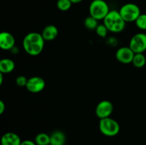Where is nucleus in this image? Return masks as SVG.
Returning <instances> with one entry per match:
<instances>
[{
  "label": "nucleus",
  "instance_id": "f257e3e1",
  "mask_svg": "<svg viewBox=\"0 0 146 145\" xmlns=\"http://www.w3.org/2000/svg\"><path fill=\"white\" fill-rule=\"evenodd\" d=\"M44 42L45 41L41 34L37 32L29 33L23 39V48L27 54L36 56L43 51Z\"/></svg>",
  "mask_w": 146,
  "mask_h": 145
},
{
  "label": "nucleus",
  "instance_id": "f03ea898",
  "mask_svg": "<svg viewBox=\"0 0 146 145\" xmlns=\"http://www.w3.org/2000/svg\"><path fill=\"white\" fill-rule=\"evenodd\" d=\"M125 23L117 10H110L104 19V24L112 33L122 32L125 28Z\"/></svg>",
  "mask_w": 146,
  "mask_h": 145
},
{
  "label": "nucleus",
  "instance_id": "7ed1b4c3",
  "mask_svg": "<svg viewBox=\"0 0 146 145\" xmlns=\"http://www.w3.org/2000/svg\"><path fill=\"white\" fill-rule=\"evenodd\" d=\"M90 16L97 20H104L110 11L109 6L104 0H93L88 8Z\"/></svg>",
  "mask_w": 146,
  "mask_h": 145
},
{
  "label": "nucleus",
  "instance_id": "20e7f679",
  "mask_svg": "<svg viewBox=\"0 0 146 145\" xmlns=\"http://www.w3.org/2000/svg\"><path fill=\"white\" fill-rule=\"evenodd\" d=\"M99 130L106 136H115L119 133L120 125L116 120L111 117L100 119Z\"/></svg>",
  "mask_w": 146,
  "mask_h": 145
},
{
  "label": "nucleus",
  "instance_id": "39448f33",
  "mask_svg": "<svg viewBox=\"0 0 146 145\" xmlns=\"http://www.w3.org/2000/svg\"><path fill=\"white\" fill-rule=\"evenodd\" d=\"M121 16L125 22H133L141 15V9L137 4L127 3L121 7L119 10Z\"/></svg>",
  "mask_w": 146,
  "mask_h": 145
},
{
  "label": "nucleus",
  "instance_id": "423d86ee",
  "mask_svg": "<svg viewBox=\"0 0 146 145\" xmlns=\"http://www.w3.org/2000/svg\"><path fill=\"white\" fill-rule=\"evenodd\" d=\"M129 47L135 53H143L146 51V34L144 33L135 34L130 41Z\"/></svg>",
  "mask_w": 146,
  "mask_h": 145
},
{
  "label": "nucleus",
  "instance_id": "0eeeda50",
  "mask_svg": "<svg viewBox=\"0 0 146 145\" xmlns=\"http://www.w3.org/2000/svg\"><path fill=\"white\" fill-rule=\"evenodd\" d=\"M114 109L113 105L109 100H102L98 102L96 107V115L101 119L109 117Z\"/></svg>",
  "mask_w": 146,
  "mask_h": 145
},
{
  "label": "nucleus",
  "instance_id": "6e6552de",
  "mask_svg": "<svg viewBox=\"0 0 146 145\" xmlns=\"http://www.w3.org/2000/svg\"><path fill=\"white\" fill-rule=\"evenodd\" d=\"M46 87V82L39 76H34L29 78L26 88L32 93H38L41 92Z\"/></svg>",
  "mask_w": 146,
  "mask_h": 145
},
{
  "label": "nucleus",
  "instance_id": "1a4fd4ad",
  "mask_svg": "<svg viewBox=\"0 0 146 145\" xmlns=\"http://www.w3.org/2000/svg\"><path fill=\"white\" fill-rule=\"evenodd\" d=\"M135 53L128 47H121L115 53V58L117 61L123 64H129L133 62Z\"/></svg>",
  "mask_w": 146,
  "mask_h": 145
},
{
  "label": "nucleus",
  "instance_id": "9d476101",
  "mask_svg": "<svg viewBox=\"0 0 146 145\" xmlns=\"http://www.w3.org/2000/svg\"><path fill=\"white\" fill-rule=\"evenodd\" d=\"M15 45V38L9 32L3 31L0 34V48L5 51L11 50Z\"/></svg>",
  "mask_w": 146,
  "mask_h": 145
},
{
  "label": "nucleus",
  "instance_id": "9b49d317",
  "mask_svg": "<svg viewBox=\"0 0 146 145\" xmlns=\"http://www.w3.org/2000/svg\"><path fill=\"white\" fill-rule=\"evenodd\" d=\"M1 145H20L21 139L17 134L14 132H7L1 139Z\"/></svg>",
  "mask_w": 146,
  "mask_h": 145
},
{
  "label": "nucleus",
  "instance_id": "f8f14e48",
  "mask_svg": "<svg viewBox=\"0 0 146 145\" xmlns=\"http://www.w3.org/2000/svg\"><path fill=\"white\" fill-rule=\"evenodd\" d=\"M58 35V30L56 26L48 25L44 27L41 32V36L44 38V41H54L57 38Z\"/></svg>",
  "mask_w": 146,
  "mask_h": 145
},
{
  "label": "nucleus",
  "instance_id": "ddd939ff",
  "mask_svg": "<svg viewBox=\"0 0 146 145\" xmlns=\"http://www.w3.org/2000/svg\"><path fill=\"white\" fill-rule=\"evenodd\" d=\"M66 135L61 131H55L50 135V145H64Z\"/></svg>",
  "mask_w": 146,
  "mask_h": 145
},
{
  "label": "nucleus",
  "instance_id": "4468645a",
  "mask_svg": "<svg viewBox=\"0 0 146 145\" xmlns=\"http://www.w3.org/2000/svg\"><path fill=\"white\" fill-rule=\"evenodd\" d=\"M15 68V63L10 58H3L0 61V72L4 74L10 73Z\"/></svg>",
  "mask_w": 146,
  "mask_h": 145
},
{
  "label": "nucleus",
  "instance_id": "2eb2a0df",
  "mask_svg": "<svg viewBox=\"0 0 146 145\" xmlns=\"http://www.w3.org/2000/svg\"><path fill=\"white\" fill-rule=\"evenodd\" d=\"M132 63L137 68H141L144 67L146 63L145 55L143 53H135Z\"/></svg>",
  "mask_w": 146,
  "mask_h": 145
},
{
  "label": "nucleus",
  "instance_id": "dca6fc26",
  "mask_svg": "<svg viewBox=\"0 0 146 145\" xmlns=\"http://www.w3.org/2000/svg\"><path fill=\"white\" fill-rule=\"evenodd\" d=\"M34 142L36 145H50V135L41 132L35 136Z\"/></svg>",
  "mask_w": 146,
  "mask_h": 145
},
{
  "label": "nucleus",
  "instance_id": "f3484780",
  "mask_svg": "<svg viewBox=\"0 0 146 145\" xmlns=\"http://www.w3.org/2000/svg\"><path fill=\"white\" fill-rule=\"evenodd\" d=\"M98 20L94 18L91 16L86 17L84 20V26L87 29L89 30H96L97 26H98Z\"/></svg>",
  "mask_w": 146,
  "mask_h": 145
},
{
  "label": "nucleus",
  "instance_id": "a211bd4d",
  "mask_svg": "<svg viewBox=\"0 0 146 145\" xmlns=\"http://www.w3.org/2000/svg\"><path fill=\"white\" fill-rule=\"evenodd\" d=\"M72 2L70 0H58L56 2V7L60 11H66L71 9Z\"/></svg>",
  "mask_w": 146,
  "mask_h": 145
},
{
  "label": "nucleus",
  "instance_id": "6ab92c4d",
  "mask_svg": "<svg viewBox=\"0 0 146 145\" xmlns=\"http://www.w3.org/2000/svg\"><path fill=\"white\" fill-rule=\"evenodd\" d=\"M135 22L139 29L146 31V14H141Z\"/></svg>",
  "mask_w": 146,
  "mask_h": 145
},
{
  "label": "nucleus",
  "instance_id": "aec40b11",
  "mask_svg": "<svg viewBox=\"0 0 146 145\" xmlns=\"http://www.w3.org/2000/svg\"><path fill=\"white\" fill-rule=\"evenodd\" d=\"M96 33L97 35L98 36L101 38H106L108 33V29L107 28V27L103 24H98V26H97V28H96Z\"/></svg>",
  "mask_w": 146,
  "mask_h": 145
},
{
  "label": "nucleus",
  "instance_id": "412c9836",
  "mask_svg": "<svg viewBox=\"0 0 146 145\" xmlns=\"http://www.w3.org/2000/svg\"><path fill=\"white\" fill-rule=\"evenodd\" d=\"M27 82L28 79L24 75H19L16 78V84L19 87H26Z\"/></svg>",
  "mask_w": 146,
  "mask_h": 145
},
{
  "label": "nucleus",
  "instance_id": "4be33fe9",
  "mask_svg": "<svg viewBox=\"0 0 146 145\" xmlns=\"http://www.w3.org/2000/svg\"><path fill=\"white\" fill-rule=\"evenodd\" d=\"M20 145H36L35 142H33L31 140H24L21 142Z\"/></svg>",
  "mask_w": 146,
  "mask_h": 145
},
{
  "label": "nucleus",
  "instance_id": "5701e85b",
  "mask_svg": "<svg viewBox=\"0 0 146 145\" xmlns=\"http://www.w3.org/2000/svg\"><path fill=\"white\" fill-rule=\"evenodd\" d=\"M5 104L3 102V100H0V114L4 113V110H5Z\"/></svg>",
  "mask_w": 146,
  "mask_h": 145
},
{
  "label": "nucleus",
  "instance_id": "b1692460",
  "mask_svg": "<svg viewBox=\"0 0 146 145\" xmlns=\"http://www.w3.org/2000/svg\"><path fill=\"white\" fill-rule=\"evenodd\" d=\"M72 2V4H78V3L81 2L83 0H70Z\"/></svg>",
  "mask_w": 146,
  "mask_h": 145
}]
</instances>
